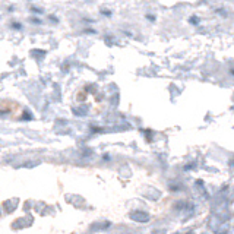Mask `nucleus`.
I'll return each mask as SVG.
<instances>
[{
	"instance_id": "1",
	"label": "nucleus",
	"mask_w": 234,
	"mask_h": 234,
	"mask_svg": "<svg viewBox=\"0 0 234 234\" xmlns=\"http://www.w3.org/2000/svg\"><path fill=\"white\" fill-rule=\"evenodd\" d=\"M132 218H136V220H139V221H146V220H148V215H145V214H141V215H136V214H133V215H132Z\"/></svg>"
}]
</instances>
